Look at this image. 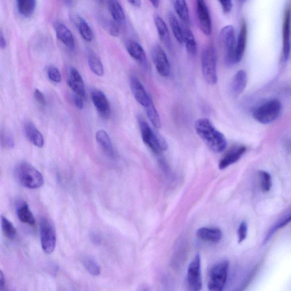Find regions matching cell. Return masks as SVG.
Returning <instances> with one entry per match:
<instances>
[{
	"label": "cell",
	"mask_w": 291,
	"mask_h": 291,
	"mask_svg": "<svg viewBox=\"0 0 291 291\" xmlns=\"http://www.w3.org/2000/svg\"><path fill=\"white\" fill-rule=\"evenodd\" d=\"M152 58L160 75L163 77L169 76L171 72L170 64L165 51L160 46L157 45L153 48Z\"/></svg>",
	"instance_id": "obj_11"
},
{
	"label": "cell",
	"mask_w": 291,
	"mask_h": 291,
	"mask_svg": "<svg viewBox=\"0 0 291 291\" xmlns=\"http://www.w3.org/2000/svg\"><path fill=\"white\" fill-rule=\"evenodd\" d=\"M155 27L161 41L169 50H172V44L169 29L164 19L158 15L154 17Z\"/></svg>",
	"instance_id": "obj_20"
},
{
	"label": "cell",
	"mask_w": 291,
	"mask_h": 291,
	"mask_svg": "<svg viewBox=\"0 0 291 291\" xmlns=\"http://www.w3.org/2000/svg\"><path fill=\"white\" fill-rule=\"evenodd\" d=\"M40 234L44 252L47 254H52L56 247L57 234L54 225L46 218H42L40 220Z\"/></svg>",
	"instance_id": "obj_8"
},
{
	"label": "cell",
	"mask_w": 291,
	"mask_h": 291,
	"mask_svg": "<svg viewBox=\"0 0 291 291\" xmlns=\"http://www.w3.org/2000/svg\"><path fill=\"white\" fill-rule=\"evenodd\" d=\"M291 222V210L287 214L284 215L282 218L280 219L275 224L271 227L263 240V244H267L272 239L274 235L277 231L283 228L284 226L287 225Z\"/></svg>",
	"instance_id": "obj_28"
},
{
	"label": "cell",
	"mask_w": 291,
	"mask_h": 291,
	"mask_svg": "<svg viewBox=\"0 0 291 291\" xmlns=\"http://www.w3.org/2000/svg\"><path fill=\"white\" fill-rule=\"evenodd\" d=\"M7 45V42L6 38L4 36V34L2 32L0 33V47L2 49L6 48Z\"/></svg>",
	"instance_id": "obj_47"
},
{
	"label": "cell",
	"mask_w": 291,
	"mask_h": 291,
	"mask_svg": "<svg viewBox=\"0 0 291 291\" xmlns=\"http://www.w3.org/2000/svg\"><path fill=\"white\" fill-rule=\"evenodd\" d=\"M96 139L98 145L105 154L111 158L115 157V152L108 133L105 130H99L96 133Z\"/></svg>",
	"instance_id": "obj_24"
},
{
	"label": "cell",
	"mask_w": 291,
	"mask_h": 291,
	"mask_svg": "<svg viewBox=\"0 0 291 291\" xmlns=\"http://www.w3.org/2000/svg\"><path fill=\"white\" fill-rule=\"evenodd\" d=\"M247 74L244 70H240L235 74L231 83V92L235 96H237L243 93L247 86Z\"/></svg>",
	"instance_id": "obj_22"
},
{
	"label": "cell",
	"mask_w": 291,
	"mask_h": 291,
	"mask_svg": "<svg viewBox=\"0 0 291 291\" xmlns=\"http://www.w3.org/2000/svg\"><path fill=\"white\" fill-rule=\"evenodd\" d=\"M146 114L149 117L152 125L155 129H160L162 126L161 120L158 112L152 100L146 108Z\"/></svg>",
	"instance_id": "obj_34"
},
{
	"label": "cell",
	"mask_w": 291,
	"mask_h": 291,
	"mask_svg": "<svg viewBox=\"0 0 291 291\" xmlns=\"http://www.w3.org/2000/svg\"><path fill=\"white\" fill-rule=\"evenodd\" d=\"M82 97L76 95L75 97H74V103L76 107L78 108V109L82 110L84 107V102Z\"/></svg>",
	"instance_id": "obj_45"
},
{
	"label": "cell",
	"mask_w": 291,
	"mask_h": 291,
	"mask_svg": "<svg viewBox=\"0 0 291 291\" xmlns=\"http://www.w3.org/2000/svg\"><path fill=\"white\" fill-rule=\"evenodd\" d=\"M2 144L4 148L11 149L14 147V140L13 137L8 131H4L2 133Z\"/></svg>",
	"instance_id": "obj_39"
},
{
	"label": "cell",
	"mask_w": 291,
	"mask_h": 291,
	"mask_svg": "<svg viewBox=\"0 0 291 291\" xmlns=\"http://www.w3.org/2000/svg\"><path fill=\"white\" fill-rule=\"evenodd\" d=\"M91 99L101 117L104 118L110 117V104L104 93L100 90H93L91 93Z\"/></svg>",
	"instance_id": "obj_12"
},
{
	"label": "cell",
	"mask_w": 291,
	"mask_h": 291,
	"mask_svg": "<svg viewBox=\"0 0 291 291\" xmlns=\"http://www.w3.org/2000/svg\"><path fill=\"white\" fill-rule=\"evenodd\" d=\"M183 43L187 51L192 56L196 55L197 51V43L194 34L190 29H183Z\"/></svg>",
	"instance_id": "obj_30"
},
{
	"label": "cell",
	"mask_w": 291,
	"mask_h": 291,
	"mask_svg": "<svg viewBox=\"0 0 291 291\" xmlns=\"http://www.w3.org/2000/svg\"><path fill=\"white\" fill-rule=\"evenodd\" d=\"M248 235V225L245 221L242 222L238 230L239 243L241 244L245 240Z\"/></svg>",
	"instance_id": "obj_40"
},
{
	"label": "cell",
	"mask_w": 291,
	"mask_h": 291,
	"mask_svg": "<svg viewBox=\"0 0 291 291\" xmlns=\"http://www.w3.org/2000/svg\"><path fill=\"white\" fill-rule=\"evenodd\" d=\"M24 129L27 139L32 144L39 148L43 147L44 138L35 125L31 122H28L24 124Z\"/></svg>",
	"instance_id": "obj_23"
},
{
	"label": "cell",
	"mask_w": 291,
	"mask_h": 291,
	"mask_svg": "<svg viewBox=\"0 0 291 291\" xmlns=\"http://www.w3.org/2000/svg\"><path fill=\"white\" fill-rule=\"evenodd\" d=\"M90 239L93 244L96 245H100L101 243V236L95 233H91L90 235Z\"/></svg>",
	"instance_id": "obj_44"
},
{
	"label": "cell",
	"mask_w": 291,
	"mask_h": 291,
	"mask_svg": "<svg viewBox=\"0 0 291 291\" xmlns=\"http://www.w3.org/2000/svg\"><path fill=\"white\" fill-rule=\"evenodd\" d=\"M34 97H35L36 100L40 103L41 105L44 106L46 104V100L45 97H44L43 93L38 90V89H36L35 91H34Z\"/></svg>",
	"instance_id": "obj_43"
},
{
	"label": "cell",
	"mask_w": 291,
	"mask_h": 291,
	"mask_svg": "<svg viewBox=\"0 0 291 291\" xmlns=\"http://www.w3.org/2000/svg\"><path fill=\"white\" fill-rule=\"evenodd\" d=\"M229 263L223 260L211 268L209 274L208 287L210 291L223 290L228 278Z\"/></svg>",
	"instance_id": "obj_7"
},
{
	"label": "cell",
	"mask_w": 291,
	"mask_h": 291,
	"mask_svg": "<svg viewBox=\"0 0 291 291\" xmlns=\"http://www.w3.org/2000/svg\"><path fill=\"white\" fill-rule=\"evenodd\" d=\"M126 50L129 55L143 67L147 66V59L144 49L139 43L130 41L126 44Z\"/></svg>",
	"instance_id": "obj_19"
},
{
	"label": "cell",
	"mask_w": 291,
	"mask_h": 291,
	"mask_svg": "<svg viewBox=\"0 0 291 291\" xmlns=\"http://www.w3.org/2000/svg\"><path fill=\"white\" fill-rule=\"evenodd\" d=\"M18 218L22 223L34 226L36 224V219L30 209L28 204L25 202H22L17 208Z\"/></svg>",
	"instance_id": "obj_26"
},
{
	"label": "cell",
	"mask_w": 291,
	"mask_h": 291,
	"mask_svg": "<svg viewBox=\"0 0 291 291\" xmlns=\"http://www.w3.org/2000/svg\"><path fill=\"white\" fill-rule=\"evenodd\" d=\"M219 39L225 51L226 63L230 66L235 65L236 41L234 27L231 24L224 27L221 29Z\"/></svg>",
	"instance_id": "obj_6"
},
{
	"label": "cell",
	"mask_w": 291,
	"mask_h": 291,
	"mask_svg": "<svg viewBox=\"0 0 291 291\" xmlns=\"http://www.w3.org/2000/svg\"><path fill=\"white\" fill-rule=\"evenodd\" d=\"M152 6L155 8H157L160 6V0H149Z\"/></svg>",
	"instance_id": "obj_49"
},
{
	"label": "cell",
	"mask_w": 291,
	"mask_h": 291,
	"mask_svg": "<svg viewBox=\"0 0 291 291\" xmlns=\"http://www.w3.org/2000/svg\"><path fill=\"white\" fill-rule=\"evenodd\" d=\"M56 35L59 41H61L69 49L72 50L75 46V39L72 33L65 23L58 21L54 24Z\"/></svg>",
	"instance_id": "obj_16"
},
{
	"label": "cell",
	"mask_w": 291,
	"mask_h": 291,
	"mask_svg": "<svg viewBox=\"0 0 291 291\" xmlns=\"http://www.w3.org/2000/svg\"><path fill=\"white\" fill-rule=\"evenodd\" d=\"M47 75L49 80L56 83H61L62 81V75L58 68L51 66L47 69Z\"/></svg>",
	"instance_id": "obj_38"
},
{
	"label": "cell",
	"mask_w": 291,
	"mask_h": 291,
	"mask_svg": "<svg viewBox=\"0 0 291 291\" xmlns=\"http://www.w3.org/2000/svg\"><path fill=\"white\" fill-rule=\"evenodd\" d=\"M6 278H5L3 273L1 271L0 272V290H3L6 288Z\"/></svg>",
	"instance_id": "obj_46"
},
{
	"label": "cell",
	"mask_w": 291,
	"mask_h": 291,
	"mask_svg": "<svg viewBox=\"0 0 291 291\" xmlns=\"http://www.w3.org/2000/svg\"><path fill=\"white\" fill-rule=\"evenodd\" d=\"M108 32L111 35L117 37L120 35V24L115 20L111 21L108 24Z\"/></svg>",
	"instance_id": "obj_41"
},
{
	"label": "cell",
	"mask_w": 291,
	"mask_h": 291,
	"mask_svg": "<svg viewBox=\"0 0 291 291\" xmlns=\"http://www.w3.org/2000/svg\"><path fill=\"white\" fill-rule=\"evenodd\" d=\"M247 24H246L244 19H243L241 24L237 41H236L235 51L236 64L240 62L244 57L246 47V42H247Z\"/></svg>",
	"instance_id": "obj_18"
},
{
	"label": "cell",
	"mask_w": 291,
	"mask_h": 291,
	"mask_svg": "<svg viewBox=\"0 0 291 291\" xmlns=\"http://www.w3.org/2000/svg\"><path fill=\"white\" fill-rule=\"evenodd\" d=\"M196 11L200 28L206 36L212 33V24L210 13L205 0H196Z\"/></svg>",
	"instance_id": "obj_10"
},
{
	"label": "cell",
	"mask_w": 291,
	"mask_h": 291,
	"mask_svg": "<svg viewBox=\"0 0 291 291\" xmlns=\"http://www.w3.org/2000/svg\"><path fill=\"white\" fill-rule=\"evenodd\" d=\"M109 9L111 16L118 23H124L126 20L125 14L121 5L118 0H108Z\"/></svg>",
	"instance_id": "obj_29"
},
{
	"label": "cell",
	"mask_w": 291,
	"mask_h": 291,
	"mask_svg": "<svg viewBox=\"0 0 291 291\" xmlns=\"http://www.w3.org/2000/svg\"><path fill=\"white\" fill-rule=\"evenodd\" d=\"M68 85L71 90L75 92L76 95L85 98L86 90L81 74L75 68H72L70 70V76L68 81Z\"/></svg>",
	"instance_id": "obj_17"
},
{
	"label": "cell",
	"mask_w": 291,
	"mask_h": 291,
	"mask_svg": "<svg viewBox=\"0 0 291 291\" xmlns=\"http://www.w3.org/2000/svg\"><path fill=\"white\" fill-rule=\"evenodd\" d=\"M195 129L209 149L216 153L223 152L227 146L225 137L212 124L208 118H200L195 124Z\"/></svg>",
	"instance_id": "obj_1"
},
{
	"label": "cell",
	"mask_w": 291,
	"mask_h": 291,
	"mask_svg": "<svg viewBox=\"0 0 291 291\" xmlns=\"http://www.w3.org/2000/svg\"><path fill=\"white\" fill-rule=\"evenodd\" d=\"M223 12L225 14H229L233 8L232 0H218Z\"/></svg>",
	"instance_id": "obj_42"
},
{
	"label": "cell",
	"mask_w": 291,
	"mask_h": 291,
	"mask_svg": "<svg viewBox=\"0 0 291 291\" xmlns=\"http://www.w3.org/2000/svg\"><path fill=\"white\" fill-rule=\"evenodd\" d=\"M242 1H245V0H242Z\"/></svg>",
	"instance_id": "obj_50"
},
{
	"label": "cell",
	"mask_w": 291,
	"mask_h": 291,
	"mask_svg": "<svg viewBox=\"0 0 291 291\" xmlns=\"http://www.w3.org/2000/svg\"><path fill=\"white\" fill-rule=\"evenodd\" d=\"M202 73L205 81L209 85H215L218 82L217 73V54L214 46L206 47L201 54Z\"/></svg>",
	"instance_id": "obj_4"
},
{
	"label": "cell",
	"mask_w": 291,
	"mask_h": 291,
	"mask_svg": "<svg viewBox=\"0 0 291 291\" xmlns=\"http://www.w3.org/2000/svg\"><path fill=\"white\" fill-rule=\"evenodd\" d=\"M197 237L210 243H219L223 236L222 231L218 228H201L197 231Z\"/></svg>",
	"instance_id": "obj_25"
},
{
	"label": "cell",
	"mask_w": 291,
	"mask_h": 291,
	"mask_svg": "<svg viewBox=\"0 0 291 291\" xmlns=\"http://www.w3.org/2000/svg\"><path fill=\"white\" fill-rule=\"evenodd\" d=\"M83 265L88 272L95 277L101 274V269L96 260L91 257H86L83 259Z\"/></svg>",
	"instance_id": "obj_36"
},
{
	"label": "cell",
	"mask_w": 291,
	"mask_h": 291,
	"mask_svg": "<svg viewBox=\"0 0 291 291\" xmlns=\"http://www.w3.org/2000/svg\"><path fill=\"white\" fill-rule=\"evenodd\" d=\"M18 11L24 17L31 16L35 11L36 0H17Z\"/></svg>",
	"instance_id": "obj_31"
},
{
	"label": "cell",
	"mask_w": 291,
	"mask_h": 291,
	"mask_svg": "<svg viewBox=\"0 0 291 291\" xmlns=\"http://www.w3.org/2000/svg\"><path fill=\"white\" fill-rule=\"evenodd\" d=\"M127 2L136 8H140L141 6V0H127Z\"/></svg>",
	"instance_id": "obj_48"
},
{
	"label": "cell",
	"mask_w": 291,
	"mask_h": 291,
	"mask_svg": "<svg viewBox=\"0 0 291 291\" xmlns=\"http://www.w3.org/2000/svg\"><path fill=\"white\" fill-rule=\"evenodd\" d=\"M246 151V147L244 146H236L231 148L220 161L219 165L220 170H224L235 164L240 160Z\"/></svg>",
	"instance_id": "obj_15"
},
{
	"label": "cell",
	"mask_w": 291,
	"mask_h": 291,
	"mask_svg": "<svg viewBox=\"0 0 291 291\" xmlns=\"http://www.w3.org/2000/svg\"><path fill=\"white\" fill-rule=\"evenodd\" d=\"M138 121L143 141L155 155H161L163 151L168 149L164 138L153 131L144 118L140 117Z\"/></svg>",
	"instance_id": "obj_3"
},
{
	"label": "cell",
	"mask_w": 291,
	"mask_h": 291,
	"mask_svg": "<svg viewBox=\"0 0 291 291\" xmlns=\"http://www.w3.org/2000/svg\"><path fill=\"white\" fill-rule=\"evenodd\" d=\"M72 19L82 37L87 42H92L94 34L85 19L80 15H74Z\"/></svg>",
	"instance_id": "obj_21"
},
{
	"label": "cell",
	"mask_w": 291,
	"mask_h": 291,
	"mask_svg": "<svg viewBox=\"0 0 291 291\" xmlns=\"http://www.w3.org/2000/svg\"><path fill=\"white\" fill-rule=\"evenodd\" d=\"M261 189L264 192H269L272 187V179L269 172L265 171L258 172Z\"/></svg>",
	"instance_id": "obj_37"
},
{
	"label": "cell",
	"mask_w": 291,
	"mask_h": 291,
	"mask_svg": "<svg viewBox=\"0 0 291 291\" xmlns=\"http://www.w3.org/2000/svg\"><path fill=\"white\" fill-rule=\"evenodd\" d=\"M282 104L278 100H272L265 102L253 111L254 119L260 124L267 125L277 120L279 117Z\"/></svg>",
	"instance_id": "obj_5"
},
{
	"label": "cell",
	"mask_w": 291,
	"mask_h": 291,
	"mask_svg": "<svg viewBox=\"0 0 291 291\" xmlns=\"http://www.w3.org/2000/svg\"><path fill=\"white\" fill-rule=\"evenodd\" d=\"M290 12L289 9L285 11L283 26V55L284 61H287L290 52Z\"/></svg>",
	"instance_id": "obj_14"
},
{
	"label": "cell",
	"mask_w": 291,
	"mask_h": 291,
	"mask_svg": "<svg viewBox=\"0 0 291 291\" xmlns=\"http://www.w3.org/2000/svg\"><path fill=\"white\" fill-rule=\"evenodd\" d=\"M2 227L5 236L10 240H13L17 235V229L6 217L2 216Z\"/></svg>",
	"instance_id": "obj_35"
},
{
	"label": "cell",
	"mask_w": 291,
	"mask_h": 291,
	"mask_svg": "<svg viewBox=\"0 0 291 291\" xmlns=\"http://www.w3.org/2000/svg\"><path fill=\"white\" fill-rule=\"evenodd\" d=\"M131 90L136 101L142 107L146 108L151 100V97L139 78L133 76L130 80Z\"/></svg>",
	"instance_id": "obj_13"
},
{
	"label": "cell",
	"mask_w": 291,
	"mask_h": 291,
	"mask_svg": "<svg viewBox=\"0 0 291 291\" xmlns=\"http://www.w3.org/2000/svg\"><path fill=\"white\" fill-rule=\"evenodd\" d=\"M15 174L19 183L26 188L37 189L44 184V179L41 172L27 162L18 164Z\"/></svg>",
	"instance_id": "obj_2"
},
{
	"label": "cell",
	"mask_w": 291,
	"mask_h": 291,
	"mask_svg": "<svg viewBox=\"0 0 291 291\" xmlns=\"http://www.w3.org/2000/svg\"><path fill=\"white\" fill-rule=\"evenodd\" d=\"M173 6L177 16L186 24L190 23V15L186 0H172Z\"/></svg>",
	"instance_id": "obj_27"
},
{
	"label": "cell",
	"mask_w": 291,
	"mask_h": 291,
	"mask_svg": "<svg viewBox=\"0 0 291 291\" xmlns=\"http://www.w3.org/2000/svg\"><path fill=\"white\" fill-rule=\"evenodd\" d=\"M187 284L190 290L193 291L200 290L202 287V279L201 274V257L197 254L190 263L187 272Z\"/></svg>",
	"instance_id": "obj_9"
},
{
	"label": "cell",
	"mask_w": 291,
	"mask_h": 291,
	"mask_svg": "<svg viewBox=\"0 0 291 291\" xmlns=\"http://www.w3.org/2000/svg\"><path fill=\"white\" fill-rule=\"evenodd\" d=\"M169 21L172 33L177 42L180 44L183 43V29H182L176 17L173 14L169 15Z\"/></svg>",
	"instance_id": "obj_33"
},
{
	"label": "cell",
	"mask_w": 291,
	"mask_h": 291,
	"mask_svg": "<svg viewBox=\"0 0 291 291\" xmlns=\"http://www.w3.org/2000/svg\"><path fill=\"white\" fill-rule=\"evenodd\" d=\"M88 60L91 70L98 76H103L104 74V70H103L102 63L96 54L92 52L89 54Z\"/></svg>",
	"instance_id": "obj_32"
}]
</instances>
